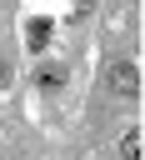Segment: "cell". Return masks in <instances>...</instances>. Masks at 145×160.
I'll use <instances>...</instances> for the list:
<instances>
[{"label":"cell","mask_w":145,"mask_h":160,"mask_svg":"<svg viewBox=\"0 0 145 160\" xmlns=\"http://www.w3.org/2000/svg\"><path fill=\"white\" fill-rule=\"evenodd\" d=\"M110 90L125 95V100L140 95V65H135V60H115V65H110Z\"/></svg>","instance_id":"1"},{"label":"cell","mask_w":145,"mask_h":160,"mask_svg":"<svg viewBox=\"0 0 145 160\" xmlns=\"http://www.w3.org/2000/svg\"><path fill=\"white\" fill-rule=\"evenodd\" d=\"M120 160H145V135L140 130H125L120 135Z\"/></svg>","instance_id":"2"},{"label":"cell","mask_w":145,"mask_h":160,"mask_svg":"<svg viewBox=\"0 0 145 160\" xmlns=\"http://www.w3.org/2000/svg\"><path fill=\"white\" fill-rule=\"evenodd\" d=\"M40 85L45 90H60L65 85V65H40Z\"/></svg>","instance_id":"3"},{"label":"cell","mask_w":145,"mask_h":160,"mask_svg":"<svg viewBox=\"0 0 145 160\" xmlns=\"http://www.w3.org/2000/svg\"><path fill=\"white\" fill-rule=\"evenodd\" d=\"M30 45H35V50L50 45V20H30Z\"/></svg>","instance_id":"4"},{"label":"cell","mask_w":145,"mask_h":160,"mask_svg":"<svg viewBox=\"0 0 145 160\" xmlns=\"http://www.w3.org/2000/svg\"><path fill=\"white\" fill-rule=\"evenodd\" d=\"M5 80H10V65H5V60H0V85H5Z\"/></svg>","instance_id":"5"}]
</instances>
